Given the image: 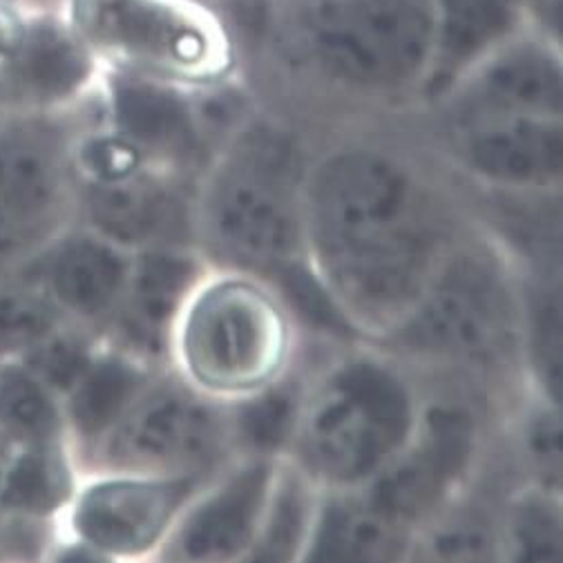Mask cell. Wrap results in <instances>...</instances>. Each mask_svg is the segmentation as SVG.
Wrapping results in <instances>:
<instances>
[{
	"instance_id": "cell-1",
	"label": "cell",
	"mask_w": 563,
	"mask_h": 563,
	"mask_svg": "<svg viewBox=\"0 0 563 563\" xmlns=\"http://www.w3.org/2000/svg\"><path fill=\"white\" fill-rule=\"evenodd\" d=\"M461 231L437 181L394 148L349 141L311 159L305 260L363 340L407 316Z\"/></svg>"
},
{
	"instance_id": "cell-2",
	"label": "cell",
	"mask_w": 563,
	"mask_h": 563,
	"mask_svg": "<svg viewBox=\"0 0 563 563\" xmlns=\"http://www.w3.org/2000/svg\"><path fill=\"white\" fill-rule=\"evenodd\" d=\"M313 155L282 123L249 117L195 184V246L210 266L273 277L305 260Z\"/></svg>"
},
{
	"instance_id": "cell-3",
	"label": "cell",
	"mask_w": 563,
	"mask_h": 563,
	"mask_svg": "<svg viewBox=\"0 0 563 563\" xmlns=\"http://www.w3.org/2000/svg\"><path fill=\"white\" fill-rule=\"evenodd\" d=\"M418 372L385 346H335L307 369L287 459L322 489L369 485L407 445L426 402Z\"/></svg>"
},
{
	"instance_id": "cell-4",
	"label": "cell",
	"mask_w": 563,
	"mask_h": 563,
	"mask_svg": "<svg viewBox=\"0 0 563 563\" xmlns=\"http://www.w3.org/2000/svg\"><path fill=\"white\" fill-rule=\"evenodd\" d=\"M526 273L489 235L461 231L426 291L376 344L416 372L521 378Z\"/></svg>"
},
{
	"instance_id": "cell-5",
	"label": "cell",
	"mask_w": 563,
	"mask_h": 563,
	"mask_svg": "<svg viewBox=\"0 0 563 563\" xmlns=\"http://www.w3.org/2000/svg\"><path fill=\"white\" fill-rule=\"evenodd\" d=\"M302 331L268 277L210 266L181 309L168 369L231 405L302 363Z\"/></svg>"
},
{
	"instance_id": "cell-6",
	"label": "cell",
	"mask_w": 563,
	"mask_h": 563,
	"mask_svg": "<svg viewBox=\"0 0 563 563\" xmlns=\"http://www.w3.org/2000/svg\"><path fill=\"white\" fill-rule=\"evenodd\" d=\"M296 41L331 84L363 95H400L426 79L434 0H305Z\"/></svg>"
},
{
	"instance_id": "cell-7",
	"label": "cell",
	"mask_w": 563,
	"mask_h": 563,
	"mask_svg": "<svg viewBox=\"0 0 563 563\" xmlns=\"http://www.w3.org/2000/svg\"><path fill=\"white\" fill-rule=\"evenodd\" d=\"M485 420L461 394H426L418 426L400 454L365 487V497L396 526L418 537L454 504L481 470Z\"/></svg>"
},
{
	"instance_id": "cell-8",
	"label": "cell",
	"mask_w": 563,
	"mask_h": 563,
	"mask_svg": "<svg viewBox=\"0 0 563 563\" xmlns=\"http://www.w3.org/2000/svg\"><path fill=\"white\" fill-rule=\"evenodd\" d=\"M99 452L108 470L210 474L233 456L227 405L166 367L139 394Z\"/></svg>"
},
{
	"instance_id": "cell-9",
	"label": "cell",
	"mask_w": 563,
	"mask_h": 563,
	"mask_svg": "<svg viewBox=\"0 0 563 563\" xmlns=\"http://www.w3.org/2000/svg\"><path fill=\"white\" fill-rule=\"evenodd\" d=\"M206 476L108 470L77 499L73 526L81 548L95 559H159Z\"/></svg>"
},
{
	"instance_id": "cell-10",
	"label": "cell",
	"mask_w": 563,
	"mask_h": 563,
	"mask_svg": "<svg viewBox=\"0 0 563 563\" xmlns=\"http://www.w3.org/2000/svg\"><path fill=\"white\" fill-rule=\"evenodd\" d=\"M452 164L476 186L510 199L561 195V117L478 114L450 119Z\"/></svg>"
},
{
	"instance_id": "cell-11",
	"label": "cell",
	"mask_w": 563,
	"mask_h": 563,
	"mask_svg": "<svg viewBox=\"0 0 563 563\" xmlns=\"http://www.w3.org/2000/svg\"><path fill=\"white\" fill-rule=\"evenodd\" d=\"M77 19L95 41L146 60L170 81L203 84L227 65L218 32L175 0H77Z\"/></svg>"
},
{
	"instance_id": "cell-12",
	"label": "cell",
	"mask_w": 563,
	"mask_h": 563,
	"mask_svg": "<svg viewBox=\"0 0 563 563\" xmlns=\"http://www.w3.org/2000/svg\"><path fill=\"white\" fill-rule=\"evenodd\" d=\"M279 459L233 454L186 504L159 561H249Z\"/></svg>"
},
{
	"instance_id": "cell-13",
	"label": "cell",
	"mask_w": 563,
	"mask_h": 563,
	"mask_svg": "<svg viewBox=\"0 0 563 563\" xmlns=\"http://www.w3.org/2000/svg\"><path fill=\"white\" fill-rule=\"evenodd\" d=\"M195 184L197 179L159 164L112 181H90L86 195L90 227L130 253L195 246Z\"/></svg>"
},
{
	"instance_id": "cell-14",
	"label": "cell",
	"mask_w": 563,
	"mask_h": 563,
	"mask_svg": "<svg viewBox=\"0 0 563 563\" xmlns=\"http://www.w3.org/2000/svg\"><path fill=\"white\" fill-rule=\"evenodd\" d=\"M114 132L159 166L197 179L218 153L199 117L197 99L177 81L121 73L110 86Z\"/></svg>"
},
{
	"instance_id": "cell-15",
	"label": "cell",
	"mask_w": 563,
	"mask_h": 563,
	"mask_svg": "<svg viewBox=\"0 0 563 563\" xmlns=\"http://www.w3.org/2000/svg\"><path fill=\"white\" fill-rule=\"evenodd\" d=\"M208 268V260L195 246L132 253L125 291L110 320L119 349L166 369L175 322Z\"/></svg>"
},
{
	"instance_id": "cell-16",
	"label": "cell",
	"mask_w": 563,
	"mask_h": 563,
	"mask_svg": "<svg viewBox=\"0 0 563 563\" xmlns=\"http://www.w3.org/2000/svg\"><path fill=\"white\" fill-rule=\"evenodd\" d=\"M450 119L478 114L561 117L563 77L554 49L534 41H508L441 101Z\"/></svg>"
},
{
	"instance_id": "cell-17",
	"label": "cell",
	"mask_w": 563,
	"mask_h": 563,
	"mask_svg": "<svg viewBox=\"0 0 563 563\" xmlns=\"http://www.w3.org/2000/svg\"><path fill=\"white\" fill-rule=\"evenodd\" d=\"M521 0H434V41L418 92L441 103L474 67L517 36Z\"/></svg>"
},
{
	"instance_id": "cell-18",
	"label": "cell",
	"mask_w": 563,
	"mask_h": 563,
	"mask_svg": "<svg viewBox=\"0 0 563 563\" xmlns=\"http://www.w3.org/2000/svg\"><path fill=\"white\" fill-rule=\"evenodd\" d=\"M413 534L387 519L363 489H322L302 561H411Z\"/></svg>"
},
{
	"instance_id": "cell-19",
	"label": "cell",
	"mask_w": 563,
	"mask_h": 563,
	"mask_svg": "<svg viewBox=\"0 0 563 563\" xmlns=\"http://www.w3.org/2000/svg\"><path fill=\"white\" fill-rule=\"evenodd\" d=\"M130 264L132 253L99 233L75 235L54 253L52 291L69 313L110 322L125 291Z\"/></svg>"
},
{
	"instance_id": "cell-20",
	"label": "cell",
	"mask_w": 563,
	"mask_h": 563,
	"mask_svg": "<svg viewBox=\"0 0 563 563\" xmlns=\"http://www.w3.org/2000/svg\"><path fill=\"white\" fill-rule=\"evenodd\" d=\"M159 372L162 367L121 349L92 356L81 378L67 391L69 418L77 432L99 448Z\"/></svg>"
},
{
	"instance_id": "cell-21",
	"label": "cell",
	"mask_w": 563,
	"mask_h": 563,
	"mask_svg": "<svg viewBox=\"0 0 563 563\" xmlns=\"http://www.w3.org/2000/svg\"><path fill=\"white\" fill-rule=\"evenodd\" d=\"M305 378L307 369L300 363L287 376L227 405L233 454L264 459H285L289 454L300 416Z\"/></svg>"
},
{
	"instance_id": "cell-22",
	"label": "cell",
	"mask_w": 563,
	"mask_h": 563,
	"mask_svg": "<svg viewBox=\"0 0 563 563\" xmlns=\"http://www.w3.org/2000/svg\"><path fill=\"white\" fill-rule=\"evenodd\" d=\"M320 499L322 487L294 461L279 459L249 561H302Z\"/></svg>"
},
{
	"instance_id": "cell-23",
	"label": "cell",
	"mask_w": 563,
	"mask_h": 563,
	"mask_svg": "<svg viewBox=\"0 0 563 563\" xmlns=\"http://www.w3.org/2000/svg\"><path fill=\"white\" fill-rule=\"evenodd\" d=\"M12 79L32 99L60 101L86 86L92 63L84 45L65 30L43 23L25 32L12 52Z\"/></svg>"
},
{
	"instance_id": "cell-24",
	"label": "cell",
	"mask_w": 563,
	"mask_h": 563,
	"mask_svg": "<svg viewBox=\"0 0 563 563\" xmlns=\"http://www.w3.org/2000/svg\"><path fill=\"white\" fill-rule=\"evenodd\" d=\"M58 195L52 157L30 141H0V231L23 233L38 222Z\"/></svg>"
},
{
	"instance_id": "cell-25",
	"label": "cell",
	"mask_w": 563,
	"mask_h": 563,
	"mask_svg": "<svg viewBox=\"0 0 563 563\" xmlns=\"http://www.w3.org/2000/svg\"><path fill=\"white\" fill-rule=\"evenodd\" d=\"M563 495L521 483L499 508V561H550L561 556Z\"/></svg>"
},
{
	"instance_id": "cell-26",
	"label": "cell",
	"mask_w": 563,
	"mask_h": 563,
	"mask_svg": "<svg viewBox=\"0 0 563 563\" xmlns=\"http://www.w3.org/2000/svg\"><path fill=\"white\" fill-rule=\"evenodd\" d=\"M470 489L418 532L411 559L499 561V510L470 501Z\"/></svg>"
},
{
	"instance_id": "cell-27",
	"label": "cell",
	"mask_w": 563,
	"mask_h": 563,
	"mask_svg": "<svg viewBox=\"0 0 563 563\" xmlns=\"http://www.w3.org/2000/svg\"><path fill=\"white\" fill-rule=\"evenodd\" d=\"M73 495V474L52 441L34 443L8 472L3 506L32 515H49Z\"/></svg>"
},
{
	"instance_id": "cell-28",
	"label": "cell",
	"mask_w": 563,
	"mask_h": 563,
	"mask_svg": "<svg viewBox=\"0 0 563 563\" xmlns=\"http://www.w3.org/2000/svg\"><path fill=\"white\" fill-rule=\"evenodd\" d=\"M517 452L526 483L561 495V411L559 402L526 385L517 422Z\"/></svg>"
},
{
	"instance_id": "cell-29",
	"label": "cell",
	"mask_w": 563,
	"mask_h": 563,
	"mask_svg": "<svg viewBox=\"0 0 563 563\" xmlns=\"http://www.w3.org/2000/svg\"><path fill=\"white\" fill-rule=\"evenodd\" d=\"M0 420L34 443L52 441L60 426L52 391L34 374L19 369L0 374Z\"/></svg>"
},
{
	"instance_id": "cell-30",
	"label": "cell",
	"mask_w": 563,
	"mask_h": 563,
	"mask_svg": "<svg viewBox=\"0 0 563 563\" xmlns=\"http://www.w3.org/2000/svg\"><path fill=\"white\" fill-rule=\"evenodd\" d=\"M32 356L34 376L49 389L67 394L92 361L90 346L73 335H47Z\"/></svg>"
},
{
	"instance_id": "cell-31",
	"label": "cell",
	"mask_w": 563,
	"mask_h": 563,
	"mask_svg": "<svg viewBox=\"0 0 563 563\" xmlns=\"http://www.w3.org/2000/svg\"><path fill=\"white\" fill-rule=\"evenodd\" d=\"M56 327L52 305L30 294L0 296V346H34Z\"/></svg>"
},
{
	"instance_id": "cell-32",
	"label": "cell",
	"mask_w": 563,
	"mask_h": 563,
	"mask_svg": "<svg viewBox=\"0 0 563 563\" xmlns=\"http://www.w3.org/2000/svg\"><path fill=\"white\" fill-rule=\"evenodd\" d=\"M79 164L88 181H112L157 162H153L132 141L112 130L108 134H99L86 141L79 153Z\"/></svg>"
},
{
	"instance_id": "cell-33",
	"label": "cell",
	"mask_w": 563,
	"mask_h": 563,
	"mask_svg": "<svg viewBox=\"0 0 563 563\" xmlns=\"http://www.w3.org/2000/svg\"><path fill=\"white\" fill-rule=\"evenodd\" d=\"M23 34L25 30L21 21L14 16L10 8L0 3V54H12L19 47Z\"/></svg>"
},
{
	"instance_id": "cell-34",
	"label": "cell",
	"mask_w": 563,
	"mask_h": 563,
	"mask_svg": "<svg viewBox=\"0 0 563 563\" xmlns=\"http://www.w3.org/2000/svg\"><path fill=\"white\" fill-rule=\"evenodd\" d=\"M23 246V233H3L0 231V277L12 266V262L19 257Z\"/></svg>"
},
{
	"instance_id": "cell-35",
	"label": "cell",
	"mask_w": 563,
	"mask_h": 563,
	"mask_svg": "<svg viewBox=\"0 0 563 563\" xmlns=\"http://www.w3.org/2000/svg\"><path fill=\"white\" fill-rule=\"evenodd\" d=\"M5 472H8L5 461H3V456H0V504H3V483H5Z\"/></svg>"
}]
</instances>
